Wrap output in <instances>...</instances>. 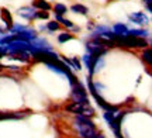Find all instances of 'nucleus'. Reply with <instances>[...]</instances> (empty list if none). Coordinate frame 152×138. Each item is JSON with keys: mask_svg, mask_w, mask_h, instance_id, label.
Listing matches in <instances>:
<instances>
[{"mask_svg": "<svg viewBox=\"0 0 152 138\" xmlns=\"http://www.w3.org/2000/svg\"><path fill=\"white\" fill-rule=\"evenodd\" d=\"M73 123H75V127L80 138H92L99 131L92 118L83 116V114H75Z\"/></svg>", "mask_w": 152, "mask_h": 138, "instance_id": "obj_1", "label": "nucleus"}, {"mask_svg": "<svg viewBox=\"0 0 152 138\" xmlns=\"http://www.w3.org/2000/svg\"><path fill=\"white\" fill-rule=\"evenodd\" d=\"M71 100L75 101V103H79V104L83 106H89L90 101H89V97H87V89L85 88V85L77 80L75 85L71 86Z\"/></svg>", "mask_w": 152, "mask_h": 138, "instance_id": "obj_2", "label": "nucleus"}, {"mask_svg": "<svg viewBox=\"0 0 152 138\" xmlns=\"http://www.w3.org/2000/svg\"><path fill=\"white\" fill-rule=\"evenodd\" d=\"M128 18H130L131 23L142 26V27H145V26L149 24V17L145 13H142V11H134V13H131L130 16H128Z\"/></svg>", "mask_w": 152, "mask_h": 138, "instance_id": "obj_3", "label": "nucleus"}, {"mask_svg": "<svg viewBox=\"0 0 152 138\" xmlns=\"http://www.w3.org/2000/svg\"><path fill=\"white\" fill-rule=\"evenodd\" d=\"M33 47L35 48V52H47V51H52V45L49 44L45 38H41V37H37L35 39L31 41Z\"/></svg>", "mask_w": 152, "mask_h": 138, "instance_id": "obj_4", "label": "nucleus"}, {"mask_svg": "<svg viewBox=\"0 0 152 138\" xmlns=\"http://www.w3.org/2000/svg\"><path fill=\"white\" fill-rule=\"evenodd\" d=\"M37 37H38V31L35 28H31V27H27L26 30H23V31L16 34L17 39H23V41H28V42H31Z\"/></svg>", "mask_w": 152, "mask_h": 138, "instance_id": "obj_5", "label": "nucleus"}, {"mask_svg": "<svg viewBox=\"0 0 152 138\" xmlns=\"http://www.w3.org/2000/svg\"><path fill=\"white\" fill-rule=\"evenodd\" d=\"M35 13H37V10L34 9L33 6H24L21 9H18V11H17L18 16L23 17V18H26V20H28V21L35 20Z\"/></svg>", "mask_w": 152, "mask_h": 138, "instance_id": "obj_6", "label": "nucleus"}, {"mask_svg": "<svg viewBox=\"0 0 152 138\" xmlns=\"http://www.w3.org/2000/svg\"><path fill=\"white\" fill-rule=\"evenodd\" d=\"M0 17H1V20H3V23L6 24V30L9 31L11 28V26L14 24V21H13V16H11V13L6 7H1L0 9Z\"/></svg>", "mask_w": 152, "mask_h": 138, "instance_id": "obj_7", "label": "nucleus"}, {"mask_svg": "<svg viewBox=\"0 0 152 138\" xmlns=\"http://www.w3.org/2000/svg\"><path fill=\"white\" fill-rule=\"evenodd\" d=\"M149 31L145 30V28H131L128 30V34L127 35H130V37H138V38H149L151 35H149Z\"/></svg>", "mask_w": 152, "mask_h": 138, "instance_id": "obj_8", "label": "nucleus"}, {"mask_svg": "<svg viewBox=\"0 0 152 138\" xmlns=\"http://www.w3.org/2000/svg\"><path fill=\"white\" fill-rule=\"evenodd\" d=\"M85 107H86V106L79 104V103H75V101H71L68 106H65V110L69 111V113H72V114H83Z\"/></svg>", "mask_w": 152, "mask_h": 138, "instance_id": "obj_9", "label": "nucleus"}, {"mask_svg": "<svg viewBox=\"0 0 152 138\" xmlns=\"http://www.w3.org/2000/svg\"><path fill=\"white\" fill-rule=\"evenodd\" d=\"M128 30H130V28L127 27L124 23H115L113 26V28H111V31H113L114 34L120 35V37H125V35L128 34Z\"/></svg>", "mask_w": 152, "mask_h": 138, "instance_id": "obj_10", "label": "nucleus"}, {"mask_svg": "<svg viewBox=\"0 0 152 138\" xmlns=\"http://www.w3.org/2000/svg\"><path fill=\"white\" fill-rule=\"evenodd\" d=\"M31 6H33L35 10H44V11H49L52 9L51 3H48L47 0H34Z\"/></svg>", "mask_w": 152, "mask_h": 138, "instance_id": "obj_11", "label": "nucleus"}, {"mask_svg": "<svg viewBox=\"0 0 152 138\" xmlns=\"http://www.w3.org/2000/svg\"><path fill=\"white\" fill-rule=\"evenodd\" d=\"M69 10H71L72 13H75V14H82V16H86L87 13H89V9H87L86 6L80 4V3H76V4H72Z\"/></svg>", "mask_w": 152, "mask_h": 138, "instance_id": "obj_12", "label": "nucleus"}, {"mask_svg": "<svg viewBox=\"0 0 152 138\" xmlns=\"http://www.w3.org/2000/svg\"><path fill=\"white\" fill-rule=\"evenodd\" d=\"M142 61L145 62L149 68L152 66V51L149 47L144 48V51H142Z\"/></svg>", "mask_w": 152, "mask_h": 138, "instance_id": "obj_13", "label": "nucleus"}, {"mask_svg": "<svg viewBox=\"0 0 152 138\" xmlns=\"http://www.w3.org/2000/svg\"><path fill=\"white\" fill-rule=\"evenodd\" d=\"M75 38V35L71 33H68V31H64V33H61L59 35H58V42L59 44H65V42H68V41H72V39Z\"/></svg>", "mask_w": 152, "mask_h": 138, "instance_id": "obj_14", "label": "nucleus"}, {"mask_svg": "<svg viewBox=\"0 0 152 138\" xmlns=\"http://www.w3.org/2000/svg\"><path fill=\"white\" fill-rule=\"evenodd\" d=\"M52 9H54L55 14H61V16H64V14L68 13V7H66L64 3H55V4L52 6Z\"/></svg>", "mask_w": 152, "mask_h": 138, "instance_id": "obj_15", "label": "nucleus"}, {"mask_svg": "<svg viewBox=\"0 0 152 138\" xmlns=\"http://www.w3.org/2000/svg\"><path fill=\"white\" fill-rule=\"evenodd\" d=\"M59 28H61V24L58 21H55V20L47 23V31H48V33H55V31H58Z\"/></svg>", "mask_w": 152, "mask_h": 138, "instance_id": "obj_16", "label": "nucleus"}, {"mask_svg": "<svg viewBox=\"0 0 152 138\" xmlns=\"http://www.w3.org/2000/svg\"><path fill=\"white\" fill-rule=\"evenodd\" d=\"M82 61L85 64V66L87 68V71H89V75H90V71H92V55L90 54H85V55L82 56Z\"/></svg>", "mask_w": 152, "mask_h": 138, "instance_id": "obj_17", "label": "nucleus"}, {"mask_svg": "<svg viewBox=\"0 0 152 138\" xmlns=\"http://www.w3.org/2000/svg\"><path fill=\"white\" fill-rule=\"evenodd\" d=\"M71 69H73V71H82V64L80 61L77 59V56H72L71 58Z\"/></svg>", "mask_w": 152, "mask_h": 138, "instance_id": "obj_18", "label": "nucleus"}, {"mask_svg": "<svg viewBox=\"0 0 152 138\" xmlns=\"http://www.w3.org/2000/svg\"><path fill=\"white\" fill-rule=\"evenodd\" d=\"M48 18H49V11L38 10L35 13V20H48Z\"/></svg>", "mask_w": 152, "mask_h": 138, "instance_id": "obj_19", "label": "nucleus"}, {"mask_svg": "<svg viewBox=\"0 0 152 138\" xmlns=\"http://www.w3.org/2000/svg\"><path fill=\"white\" fill-rule=\"evenodd\" d=\"M26 28H27V26H23V24H13L9 31H10V34H17V33H20V31H23V30H26Z\"/></svg>", "mask_w": 152, "mask_h": 138, "instance_id": "obj_20", "label": "nucleus"}, {"mask_svg": "<svg viewBox=\"0 0 152 138\" xmlns=\"http://www.w3.org/2000/svg\"><path fill=\"white\" fill-rule=\"evenodd\" d=\"M115 113H117V111H104V113H103V118L107 121V124H109L110 121H113Z\"/></svg>", "mask_w": 152, "mask_h": 138, "instance_id": "obj_21", "label": "nucleus"}, {"mask_svg": "<svg viewBox=\"0 0 152 138\" xmlns=\"http://www.w3.org/2000/svg\"><path fill=\"white\" fill-rule=\"evenodd\" d=\"M59 24H62V26H64V27L69 28V30H71V28L73 27V26H75V24H73V23H72L71 20H69V18H65V17H62V18H61Z\"/></svg>", "mask_w": 152, "mask_h": 138, "instance_id": "obj_22", "label": "nucleus"}, {"mask_svg": "<svg viewBox=\"0 0 152 138\" xmlns=\"http://www.w3.org/2000/svg\"><path fill=\"white\" fill-rule=\"evenodd\" d=\"M92 138H106V135H104V134H102L100 131H97V133L94 134V135H93Z\"/></svg>", "mask_w": 152, "mask_h": 138, "instance_id": "obj_23", "label": "nucleus"}, {"mask_svg": "<svg viewBox=\"0 0 152 138\" xmlns=\"http://www.w3.org/2000/svg\"><path fill=\"white\" fill-rule=\"evenodd\" d=\"M44 31H47V26H39L38 27V33H44Z\"/></svg>", "mask_w": 152, "mask_h": 138, "instance_id": "obj_24", "label": "nucleus"}, {"mask_svg": "<svg viewBox=\"0 0 152 138\" xmlns=\"http://www.w3.org/2000/svg\"><path fill=\"white\" fill-rule=\"evenodd\" d=\"M71 30H73L75 33H79V31H80V27H76V26H73V27H72Z\"/></svg>", "mask_w": 152, "mask_h": 138, "instance_id": "obj_25", "label": "nucleus"}, {"mask_svg": "<svg viewBox=\"0 0 152 138\" xmlns=\"http://www.w3.org/2000/svg\"><path fill=\"white\" fill-rule=\"evenodd\" d=\"M145 7H147V11H148V13H152V7H151V4H145Z\"/></svg>", "mask_w": 152, "mask_h": 138, "instance_id": "obj_26", "label": "nucleus"}, {"mask_svg": "<svg viewBox=\"0 0 152 138\" xmlns=\"http://www.w3.org/2000/svg\"><path fill=\"white\" fill-rule=\"evenodd\" d=\"M3 35H4V30H3V28L0 27V38H1Z\"/></svg>", "mask_w": 152, "mask_h": 138, "instance_id": "obj_27", "label": "nucleus"}, {"mask_svg": "<svg viewBox=\"0 0 152 138\" xmlns=\"http://www.w3.org/2000/svg\"><path fill=\"white\" fill-rule=\"evenodd\" d=\"M0 120H3V113L0 111Z\"/></svg>", "mask_w": 152, "mask_h": 138, "instance_id": "obj_28", "label": "nucleus"}]
</instances>
